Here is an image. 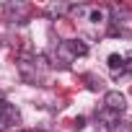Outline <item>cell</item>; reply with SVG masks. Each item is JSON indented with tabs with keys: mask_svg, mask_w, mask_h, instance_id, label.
<instances>
[{
	"mask_svg": "<svg viewBox=\"0 0 132 132\" xmlns=\"http://www.w3.org/2000/svg\"><path fill=\"white\" fill-rule=\"evenodd\" d=\"M83 21H91V23H106V21H109V8H104V5H88Z\"/></svg>",
	"mask_w": 132,
	"mask_h": 132,
	"instance_id": "obj_6",
	"label": "cell"
},
{
	"mask_svg": "<svg viewBox=\"0 0 132 132\" xmlns=\"http://www.w3.org/2000/svg\"><path fill=\"white\" fill-rule=\"evenodd\" d=\"M106 65H109V70L114 73V78H119V75H124V73L132 70V62H127L124 54H117V52L106 57Z\"/></svg>",
	"mask_w": 132,
	"mask_h": 132,
	"instance_id": "obj_4",
	"label": "cell"
},
{
	"mask_svg": "<svg viewBox=\"0 0 132 132\" xmlns=\"http://www.w3.org/2000/svg\"><path fill=\"white\" fill-rule=\"evenodd\" d=\"M3 129H8V124H5L3 119H0V132H3Z\"/></svg>",
	"mask_w": 132,
	"mask_h": 132,
	"instance_id": "obj_12",
	"label": "cell"
},
{
	"mask_svg": "<svg viewBox=\"0 0 132 132\" xmlns=\"http://www.w3.org/2000/svg\"><path fill=\"white\" fill-rule=\"evenodd\" d=\"M23 132H36V129H23Z\"/></svg>",
	"mask_w": 132,
	"mask_h": 132,
	"instance_id": "obj_13",
	"label": "cell"
},
{
	"mask_svg": "<svg viewBox=\"0 0 132 132\" xmlns=\"http://www.w3.org/2000/svg\"><path fill=\"white\" fill-rule=\"evenodd\" d=\"M104 109H109L114 114H122L127 109V96L122 91H104Z\"/></svg>",
	"mask_w": 132,
	"mask_h": 132,
	"instance_id": "obj_3",
	"label": "cell"
},
{
	"mask_svg": "<svg viewBox=\"0 0 132 132\" xmlns=\"http://www.w3.org/2000/svg\"><path fill=\"white\" fill-rule=\"evenodd\" d=\"M0 119H3L8 127L21 124V111H18L13 104H8V101H0Z\"/></svg>",
	"mask_w": 132,
	"mask_h": 132,
	"instance_id": "obj_5",
	"label": "cell"
},
{
	"mask_svg": "<svg viewBox=\"0 0 132 132\" xmlns=\"http://www.w3.org/2000/svg\"><path fill=\"white\" fill-rule=\"evenodd\" d=\"M3 13L8 16L11 23H26L29 21V5L21 3V0H8V3H3Z\"/></svg>",
	"mask_w": 132,
	"mask_h": 132,
	"instance_id": "obj_2",
	"label": "cell"
},
{
	"mask_svg": "<svg viewBox=\"0 0 132 132\" xmlns=\"http://www.w3.org/2000/svg\"><path fill=\"white\" fill-rule=\"evenodd\" d=\"M70 5H73V3H49V5H47V16H49V18L70 16Z\"/></svg>",
	"mask_w": 132,
	"mask_h": 132,
	"instance_id": "obj_8",
	"label": "cell"
},
{
	"mask_svg": "<svg viewBox=\"0 0 132 132\" xmlns=\"http://www.w3.org/2000/svg\"><path fill=\"white\" fill-rule=\"evenodd\" d=\"M68 47H70V52H73V57H75V60L88 54V44H86L83 39H68Z\"/></svg>",
	"mask_w": 132,
	"mask_h": 132,
	"instance_id": "obj_9",
	"label": "cell"
},
{
	"mask_svg": "<svg viewBox=\"0 0 132 132\" xmlns=\"http://www.w3.org/2000/svg\"><path fill=\"white\" fill-rule=\"evenodd\" d=\"M86 86L88 91H104V80L98 75H86Z\"/></svg>",
	"mask_w": 132,
	"mask_h": 132,
	"instance_id": "obj_10",
	"label": "cell"
},
{
	"mask_svg": "<svg viewBox=\"0 0 132 132\" xmlns=\"http://www.w3.org/2000/svg\"><path fill=\"white\" fill-rule=\"evenodd\" d=\"M73 127H75V129H83V127H86V117H75Z\"/></svg>",
	"mask_w": 132,
	"mask_h": 132,
	"instance_id": "obj_11",
	"label": "cell"
},
{
	"mask_svg": "<svg viewBox=\"0 0 132 132\" xmlns=\"http://www.w3.org/2000/svg\"><path fill=\"white\" fill-rule=\"evenodd\" d=\"M119 117H122V114H114V111H109V109H104V106L96 111L98 124H101V127H106V129H114V127L119 124Z\"/></svg>",
	"mask_w": 132,
	"mask_h": 132,
	"instance_id": "obj_7",
	"label": "cell"
},
{
	"mask_svg": "<svg viewBox=\"0 0 132 132\" xmlns=\"http://www.w3.org/2000/svg\"><path fill=\"white\" fill-rule=\"evenodd\" d=\"M16 68H18L21 78H23L29 86H44V83H47V75L36 68V62H34V52L23 49V52L18 54V60H16Z\"/></svg>",
	"mask_w": 132,
	"mask_h": 132,
	"instance_id": "obj_1",
	"label": "cell"
}]
</instances>
